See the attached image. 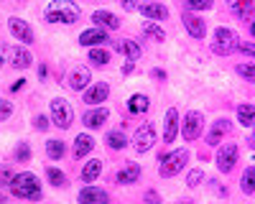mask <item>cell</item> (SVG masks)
Returning a JSON list of instances; mask_svg holds the SVG:
<instances>
[{"label":"cell","instance_id":"obj_16","mask_svg":"<svg viewBox=\"0 0 255 204\" xmlns=\"http://www.w3.org/2000/svg\"><path fill=\"white\" fill-rule=\"evenodd\" d=\"M8 59H10V64L15 69H26V67H31V61H33V56L26 49H20V46H10L8 49Z\"/></svg>","mask_w":255,"mask_h":204},{"label":"cell","instance_id":"obj_31","mask_svg":"<svg viewBox=\"0 0 255 204\" xmlns=\"http://www.w3.org/2000/svg\"><path fill=\"white\" fill-rule=\"evenodd\" d=\"M46 176H49V181H51V187H56V189L67 187V174H61L59 169L49 166V169H46Z\"/></svg>","mask_w":255,"mask_h":204},{"label":"cell","instance_id":"obj_21","mask_svg":"<svg viewBox=\"0 0 255 204\" xmlns=\"http://www.w3.org/2000/svg\"><path fill=\"white\" fill-rule=\"evenodd\" d=\"M92 148H95V138L92 135H87V133L77 135V140H74V158H84Z\"/></svg>","mask_w":255,"mask_h":204},{"label":"cell","instance_id":"obj_37","mask_svg":"<svg viewBox=\"0 0 255 204\" xmlns=\"http://www.w3.org/2000/svg\"><path fill=\"white\" fill-rule=\"evenodd\" d=\"M10 181H13V171L8 169V166H0V187H10Z\"/></svg>","mask_w":255,"mask_h":204},{"label":"cell","instance_id":"obj_9","mask_svg":"<svg viewBox=\"0 0 255 204\" xmlns=\"http://www.w3.org/2000/svg\"><path fill=\"white\" fill-rule=\"evenodd\" d=\"M90 79H92V74L87 67H74L67 77V85L77 92H84V90H90Z\"/></svg>","mask_w":255,"mask_h":204},{"label":"cell","instance_id":"obj_27","mask_svg":"<svg viewBox=\"0 0 255 204\" xmlns=\"http://www.w3.org/2000/svg\"><path fill=\"white\" fill-rule=\"evenodd\" d=\"M238 122L245 128H250L253 122H255V107L253 105H240L238 107Z\"/></svg>","mask_w":255,"mask_h":204},{"label":"cell","instance_id":"obj_13","mask_svg":"<svg viewBox=\"0 0 255 204\" xmlns=\"http://www.w3.org/2000/svg\"><path fill=\"white\" fill-rule=\"evenodd\" d=\"M92 20H95V26L100 31H105V28H108V31H118L120 28V18L115 13H110V10H95Z\"/></svg>","mask_w":255,"mask_h":204},{"label":"cell","instance_id":"obj_23","mask_svg":"<svg viewBox=\"0 0 255 204\" xmlns=\"http://www.w3.org/2000/svg\"><path fill=\"white\" fill-rule=\"evenodd\" d=\"M108 110H105V107H97V110H90V112H84V125H87V128H100L102 125V122L105 120H108Z\"/></svg>","mask_w":255,"mask_h":204},{"label":"cell","instance_id":"obj_41","mask_svg":"<svg viewBox=\"0 0 255 204\" xmlns=\"http://www.w3.org/2000/svg\"><path fill=\"white\" fill-rule=\"evenodd\" d=\"M238 49H240L245 56H255V44H240Z\"/></svg>","mask_w":255,"mask_h":204},{"label":"cell","instance_id":"obj_29","mask_svg":"<svg viewBox=\"0 0 255 204\" xmlns=\"http://www.w3.org/2000/svg\"><path fill=\"white\" fill-rule=\"evenodd\" d=\"M143 33H145L148 38L158 41V44H161V41H166V33H163V28H158L156 23H151V20H145V23H143Z\"/></svg>","mask_w":255,"mask_h":204},{"label":"cell","instance_id":"obj_22","mask_svg":"<svg viewBox=\"0 0 255 204\" xmlns=\"http://www.w3.org/2000/svg\"><path fill=\"white\" fill-rule=\"evenodd\" d=\"M118 51H123V54L128 56V61H135V59H140V54H143V49L135 44V41H130V38L118 41Z\"/></svg>","mask_w":255,"mask_h":204},{"label":"cell","instance_id":"obj_33","mask_svg":"<svg viewBox=\"0 0 255 204\" xmlns=\"http://www.w3.org/2000/svg\"><path fill=\"white\" fill-rule=\"evenodd\" d=\"M90 61L92 64H97V67H105L110 61V51H105V49H92L90 51Z\"/></svg>","mask_w":255,"mask_h":204},{"label":"cell","instance_id":"obj_5","mask_svg":"<svg viewBox=\"0 0 255 204\" xmlns=\"http://www.w3.org/2000/svg\"><path fill=\"white\" fill-rule=\"evenodd\" d=\"M72 120H74V112H72L69 102L61 100V97L51 100V122H54V125L61 128V130H67L72 125Z\"/></svg>","mask_w":255,"mask_h":204},{"label":"cell","instance_id":"obj_7","mask_svg":"<svg viewBox=\"0 0 255 204\" xmlns=\"http://www.w3.org/2000/svg\"><path fill=\"white\" fill-rule=\"evenodd\" d=\"M238 156H240V151H238L235 143H225V146L217 151V169L222 174H230L238 163Z\"/></svg>","mask_w":255,"mask_h":204},{"label":"cell","instance_id":"obj_17","mask_svg":"<svg viewBox=\"0 0 255 204\" xmlns=\"http://www.w3.org/2000/svg\"><path fill=\"white\" fill-rule=\"evenodd\" d=\"M184 28L189 31V36H194V38H204L207 36V26H204V20L197 18V15H191L186 13L184 15Z\"/></svg>","mask_w":255,"mask_h":204},{"label":"cell","instance_id":"obj_12","mask_svg":"<svg viewBox=\"0 0 255 204\" xmlns=\"http://www.w3.org/2000/svg\"><path fill=\"white\" fill-rule=\"evenodd\" d=\"M108 95H110L108 82H97L90 90H84V105H100V102L108 100Z\"/></svg>","mask_w":255,"mask_h":204},{"label":"cell","instance_id":"obj_28","mask_svg":"<svg viewBox=\"0 0 255 204\" xmlns=\"http://www.w3.org/2000/svg\"><path fill=\"white\" fill-rule=\"evenodd\" d=\"M230 10L235 13L238 18H243V20H248L250 15H253V10H255V5L250 3V0H245V3H230Z\"/></svg>","mask_w":255,"mask_h":204},{"label":"cell","instance_id":"obj_1","mask_svg":"<svg viewBox=\"0 0 255 204\" xmlns=\"http://www.w3.org/2000/svg\"><path fill=\"white\" fill-rule=\"evenodd\" d=\"M10 192H13L18 199L38 202V199H41V184H38V176H36V174H31V171L15 174V176H13V181H10Z\"/></svg>","mask_w":255,"mask_h":204},{"label":"cell","instance_id":"obj_39","mask_svg":"<svg viewBox=\"0 0 255 204\" xmlns=\"http://www.w3.org/2000/svg\"><path fill=\"white\" fill-rule=\"evenodd\" d=\"M10 115H13V105L5 100H0V120H8Z\"/></svg>","mask_w":255,"mask_h":204},{"label":"cell","instance_id":"obj_6","mask_svg":"<svg viewBox=\"0 0 255 204\" xmlns=\"http://www.w3.org/2000/svg\"><path fill=\"white\" fill-rule=\"evenodd\" d=\"M202 122H204V117H202V112H197V110H189V112L184 115L181 135H184L186 143H191V140H197V138H199V133H202Z\"/></svg>","mask_w":255,"mask_h":204},{"label":"cell","instance_id":"obj_18","mask_svg":"<svg viewBox=\"0 0 255 204\" xmlns=\"http://www.w3.org/2000/svg\"><path fill=\"white\" fill-rule=\"evenodd\" d=\"M138 179H140V166H138V163L128 161L125 166L118 171V184H123V187H128V184H135Z\"/></svg>","mask_w":255,"mask_h":204},{"label":"cell","instance_id":"obj_2","mask_svg":"<svg viewBox=\"0 0 255 204\" xmlns=\"http://www.w3.org/2000/svg\"><path fill=\"white\" fill-rule=\"evenodd\" d=\"M44 15L49 23H74L79 18V8L69 3V0H54L51 5H46Z\"/></svg>","mask_w":255,"mask_h":204},{"label":"cell","instance_id":"obj_46","mask_svg":"<svg viewBox=\"0 0 255 204\" xmlns=\"http://www.w3.org/2000/svg\"><path fill=\"white\" fill-rule=\"evenodd\" d=\"M250 33L255 36V20H253V23H250Z\"/></svg>","mask_w":255,"mask_h":204},{"label":"cell","instance_id":"obj_35","mask_svg":"<svg viewBox=\"0 0 255 204\" xmlns=\"http://www.w3.org/2000/svg\"><path fill=\"white\" fill-rule=\"evenodd\" d=\"M212 0H186V10H209Z\"/></svg>","mask_w":255,"mask_h":204},{"label":"cell","instance_id":"obj_43","mask_svg":"<svg viewBox=\"0 0 255 204\" xmlns=\"http://www.w3.org/2000/svg\"><path fill=\"white\" fill-rule=\"evenodd\" d=\"M23 85H26V79H15V85H13L10 90H13V92H18V90H20V87H23Z\"/></svg>","mask_w":255,"mask_h":204},{"label":"cell","instance_id":"obj_47","mask_svg":"<svg viewBox=\"0 0 255 204\" xmlns=\"http://www.w3.org/2000/svg\"><path fill=\"white\" fill-rule=\"evenodd\" d=\"M253 146H255V122H253Z\"/></svg>","mask_w":255,"mask_h":204},{"label":"cell","instance_id":"obj_25","mask_svg":"<svg viewBox=\"0 0 255 204\" xmlns=\"http://www.w3.org/2000/svg\"><path fill=\"white\" fill-rule=\"evenodd\" d=\"M240 189L243 194H253L255 192V166H248L240 176Z\"/></svg>","mask_w":255,"mask_h":204},{"label":"cell","instance_id":"obj_8","mask_svg":"<svg viewBox=\"0 0 255 204\" xmlns=\"http://www.w3.org/2000/svg\"><path fill=\"white\" fill-rule=\"evenodd\" d=\"M133 143H135V151L138 153H145L148 148H153L156 143V128L151 125V122H145V125H140L133 135Z\"/></svg>","mask_w":255,"mask_h":204},{"label":"cell","instance_id":"obj_15","mask_svg":"<svg viewBox=\"0 0 255 204\" xmlns=\"http://www.w3.org/2000/svg\"><path fill=\"white\" fill-rule=\"evenodd\" d=\"M227 133H230V120L220 117L217 122H212V128H209V133H207V143H209V146H220L222 138H225Z\"/></svg>","mask_w":255,"mask_h":204},{"label":"cell","instance_id":"obj_40","mask_svg":"<svg viewBox=\"0 0 255 204\" xmlns=\"http://www.w3.org/2000/svg\"><path fill=\"white\" fill-rule=\"evenodd\" d=\"M33 125H36V130H46V128H49V120H46V115H38V117L33 120Z\"/></svg>","mask_w":255,"mask_h":204},{"label":"cell","instance_id":"obj_4","mask_svg":"<svg viewBox=\"0 0 255 204\" xmlns=\"http://www.w3.org/2000/svg\"><path fill=\"white\" fill-rule=\"evenodd\" d=\"M240 46V38L232 28H217L215 36H212V49L217 54H232Z\"/></svg>","mask_w":255,"mask_h":204},{"label":"cell","instance_id":"obj_24","mask_svg":"<svg viewBox=\"0 0 255 204\" xmlns=\"http://www.w3.org/2000/svg\"><path fill=\"white\" fill-rule=\"evenodd\" d=\"M100 171H102V161L92 158V161H87V163L82 166V179L90 184V181H95V179L100 176Z\"/></svg>","mask_w":255,"mask_h":204},{"label":"cell","instance_id":"obj_45","mask_svg":"<svg viewBox=\"0 0 255 204\" xmlns=\"http://www.w3.org/2000/svg\"><path fill=\"white\" fill-rule=\"evenodd\" d=\"M151 74H153V77H156V79H166V74H163V72H161V69H153V72H151Z\"/></svg>","mask_w":255,"mask_h":204},{"label":"cell","instance_id":"obj_38","mask_svg":"<svg viewBox=\"0 0 255 204\" xmlns=\"http://www.w3.org/2000/svg\"><path fill=\"white\" fill-rule=\"evenodd\" d=\"M15 158H18V161H28V158H31V148L26 146V143H20V146L15 148Z\"/></svg>","mask_w":255,"mask_h":204},{"label":"cell","instance_id":"obj_26","mask_svg":"<svg viewBox=\"0 0 255 204\" xmlns=\"http://www.w3.org/2000/svg\"><path fill=\"white\" fill-rule=\"evenodd\" d=\"M128 110H130L133 115H140L148 110V97L145 95H133L130 100H128Z\"/></svg>","mask_w":255,"mask_h":204},{"label":"cell","instance_id":"obj_48","mask_svg":"<svg viewBox=\"0 0 255 204\" xmlns=\"http://www.w3.org/2000/svg\"><path fill=\"white\" fill-rule=\"evenodd\" d=\"M176 204H194V202H176Z\"/></svg>","mask_w":255,"mask_h":204},{"label":"cell","instance_id":"obj_14","mask_svg":"<svg viewBox=\"0 0 255 204\" xmlns=\"http://www.w3.org/2000/svg\"><path fill=\"white\" fill-rule=\"evenodd\" d=\"M176 130H179V112L174 107H168L166 115H163V140L166 143H174Z\"/></svg>","mask_w":255,"mask_h":204},{"label":"cell","instance_id":"obj_10","mask_svg":"<svg viewBox=\"0 0 255 204\" xmlns=\"http://www.w3.org/2000/svg\"><path fill=\"white\" fill-rule=\"evenodd\" d=\"M8 28H10V33L18 38V41H23V44H33V28L26 23V20H20V18H10L8 20Z\"/></svg>","mask_w":255,"mask_h":204},{"label":"cell","instance_id":"obj_42","mask_svg":"<svg viewBox=\"0 0 255 204\" xmlns=\"http://www.w3.org/2000/svg\"><path fill=\"white\" fill-rule=\"evenodd\" d=\"M145 202H151V204H158L161 199H158V194H156V192L151 189V192H145Z\"/></svg>","mask_w":255,"mask_h":204},{"label":"cell","instance_id":"obj_3","mask_svg":"<svg viewBox=\"0 0 255 204\" xmlns=\"http://www.w3.org/2000/svg\"><path fill=\"white\" fill-rule=\"evenodd\" d=\"M186 163H189V151H186V148L171 151L168 156H163V158H161V169H158V174H161L163 179L176 176V174L186 166Z\"/></svg>","mask_w":255,"mask_h":204},{"label":"cell","instance_id":"obj_44","mask_svg":"<svg viewBox=\"0 0 255 204\" xmlns=\"http://www.w3.org/2000/svg\"><path fill=\"white\" fill-rule=\"evenodd\" d=\"M123 8H125L128 13H130V10H135V3H130V0H125V3H123Z\"/></svg>","mask_w":255,"mask_h":204},{"label":"cell","instance_id":"obj_11","mask_svg":"<svg viewBox=\"0 0 255 204\" xmlns=\"http://www.w3.org/2000/svg\"><path fill=\"white\" fill-rule=\"evenodd\" d=\"M79 204H110V197L100 187H84L79 192Z\"/></svg>","mask_w":255,"mask_h":204},{"label":"cell","instance_id":"obj_30","mask_svg":"<svg viewBox=\"0 0 255 204\" xmlns=\"http://www.w3.org/2000/svg\"><path fill=\"white\" fill-rule=\"evenodd\" d=\"M64 151H67V146H64L59 138H54V140L46 143V153H49V158H54V161H59V158L64 156Z\"/></svg>","mask_w":255,"mask_h":204},{"label":"cell","instance_id":"obj_36","mask_svg":"<svg viewBox=\"0 0 255 204\" xmlns=\"http://www.w3.org/2000/svg\"><path fill=\"white\" fill-rule=\"evenodd\" d=\"M204 179V174L199 171V169H191L189 171V176H186V184H189V187H199V181Z\"/></svg>","mask_w":255,"mask_h":204},{"label":"cell","instance_id":"obj_34","mask_svg":"<svg viewBox=\"0 0 255 204\" xmlns=\"http://www.w3.org/2000/svg\"><path fill=\"white\" fill-rule=\"evenodd\" d=\"M238 74L245 77L248 82H255V64H245L243 61V64H238Z\"/></svg>","mask_w":255,"mask_h":204},{"label":"cell","instance_id":"obj_32","mask_svg":"<svg viewBox=\"0 0 255 204\" xmlns=\"http://www.w3.org/2000/svg\"><path fill=\"white\" fill-rule=\"evenodd\" d=\"M108 146L115 148V151H120V148L128 146V138H125L120 130H113V133H108Z\"/></svg>","mask_w":255,"mask_h":204},{"label":"cell","instance_id":"obj_20","mask_svg":"<svg viewBox=\"0 0 255 204\" xmlns=\"http://www.w3.org/2000/svg\"><path fill=\"white\" fill-rule=\"evenodd\" d=\"M102 41H108V31H100V28L82 31V36H79L82 46H97V44H102Z\"/></svg>","mask_w":255,"mask_h":204},{"label":"cell","instance_id":"obj_19","mask_svg":"<svg viewBox=\"0 0 255 204\" xmlns=\"http://www.w3.org/2000/svg\"><path fill=\"white\" fill-rule=\"evenodd\" d=\"M140 13L151 20V23H156V20H166L168 18V8L161 5V3H145L140 5Z\"/></svg>","mask_w":255,"mask_h":204}]
</instances>
